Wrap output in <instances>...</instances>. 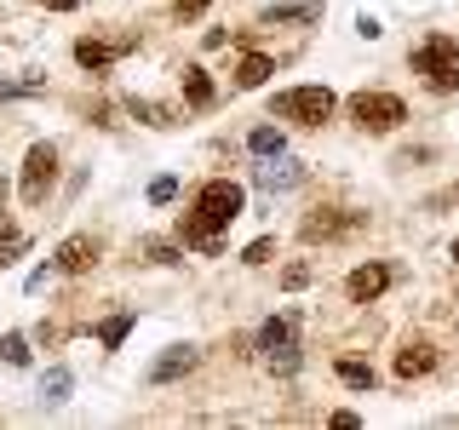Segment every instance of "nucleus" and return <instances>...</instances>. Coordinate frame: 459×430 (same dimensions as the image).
<instances>
[{
  "label": "nucleus",
  "mask_w": 459,
  "mask_h": 430,
  "mask_svg": "<svg viewBox=\"0 0 459 430\" xmlns=\"http://www.w3.org/2000/svg\"><path fill=\"white\" fill-rule=\"evenodd\" d=\"M351 115L362 133H396L402 121H408V109H402L396 92H356L351 98Z\"/></svg>",
  "instance_id": "obj_4"
},
{
  "label": "nucleus",
  "mask_w": 459,
  "mask_h": 430,
  "mask_svg": "<svg viewBox=\"0 0 459 430\" xmlns=\"http://www.w3.org/2000/svg\"><path fill=\"white\" fill-rule=\"evenodd\" d=\"M172 195H178V178H155L150 184V201H155V207H167Z\"/></svg>",
  "instance_id": "obj_26"
},
{
  "label": "nucleus",
  "mask_w": 459,
  "mask_h": 430,
  "mask_svg": "<svg viewBox=\"0 0 459 430\" xmlns=\"http://www.w3.org/2000/svg\"><path fill=\"white\" fill-rule=\"evenodd\" d=\"M454 264H459V241H454Z\"/></svg>",
  "instance_id": "obj_32"
},
{
  "label": "nucleus",
  "mask_w": 459,
  "mask_h": 430,
  "mask_svg": "<svg viewBox=\"0 0 459 430\" xmlns=\"http://www.w3.org/2000/svg\"><path fill=\"white\" fill-rule=\"evenodd\" d=\"M391 276H396L391 264H356L351 276H344V293H351L356 305H373V298H379L385 287H391Z\"/></svg>",
  "instance_id": "obj_8"
},
{
  "label": "nucleus",
  "mask_w": 459,
  "mask_h": 430,
  "mask_svg": "<svg viewBox=\"0 0 459 430\" xmlns=\"http://www.w3.org/2000/svg\"><path fill=\"white\" fill-rule=\"evenodd\" d=\"M270 253H276V241H270V236H258L253 247L241 253V264H270Z\"/></svg>",
  "instance_id": "obj_25"
},
{
  "label": "nucleus",
  "mask_w": 459,
  "mask_h": 430,
  "mask_svg": "<svg viewBox=\"0 0 459 430\" xmlns=\"http://www.w3.org/2000/svg\"><path fill=\"white\" fill-rule=\"evenodd\" d=\"M64 396H69V367H52L47 384H40V401L52 408V401H64Z\"/></svg>",
  "instance_id": "obj_24"
},
{
  "label": "nucleus",
  "mask_w": 459,
  "mask_h": 430,
  "mask_svg": "<svg viewBox=\"0 0 459 430\" xmlns=\"http://www.w3.org/2000/svg\"><path fill=\"white\" fill-rule=\"evenodd\" d=\"M52 178H57V150L52 143H35V150L23 155V201L29 207H47Z\"/></svg>",
  "instance_id": "obj_6"
},
{
  "label": "nucleus",
  "mask_w": 459,
  "mask_h": 430,
  "mask_svg": "<svg viewBox=\"0 0 459 430\" xmlns=\"http://www.w3.org/2000/svg\"><path fill=\"white\" fill-rule=\"evenodd\" d=\"M339 379L351 384V391H373V384H379V373H373L368 362H351V356H344V362H339Z\"/></svg>",
  "instance_id": "obj_19"
},
{
  "label": "nucleus",
  "mask_w": 459,
  "mask_h": 430,
  "mask_svg": "<svg viewBox=\"0 0 459 430\" xmlns=\"http://www.w3.org/2000/svg\"><path fill=\"white\" fill-rule=\"evenodd\" d=\"M247 150H253V155H281V133H276V126H253Z\"/></svg>",
  "instance_id": "obj_23"
},
{
  "label": "nucleus",
  "mask_w": 459,
  "mask_h": 430,
  "mask_svg": "<svg viewBox=\"0 0 459 430\" xmlns=\"http://www.w3.org/2000/svg\"><path fill=\"white\" fill-rule=\"evenodd\" d=\"M293 315H270L264 327H258V350H264L270 373H293L299 367V339H293Z\"/></svg>",
  "instance_id": "obj_5"
},
{
  "label": "nucleus",
  "mask_w": 459,
  "mask_h": 430,
  "mask_svg": "<svg viewBox=\"0 0 459 430\" xmlns=\"http://www.w3.org/2000/svg\"><path fill=\"white\" fill-rule=\"evenodd\" d=\"M270 75H276V64H270L264 52H247V57H241V69H236V86H241V92H253V86H264Z\"/></svg>",
  "instance_id": "obj_16"
},
{
  "label": "nucleus",
  "mask_w": 459,
  "mask_h": 430,
  "mask_svg": "<svg viewBox=\"0 0 459 430\" xmlns=\"http://www.w3.org/2000/svg\"><path fill=\"white\" fill-rule=\"evenodd\" d=\"M281 281L293 287V293H299V287H310V264H287V270H281Z\"/></svg>",
  "instance_id": "obj_28"
},
{
  "label": "nucleus",
  "mask_w": 459,
  "mask_h": 430,
  "mask_svg": "<svg viewBox=\"0 0 459 430\" xmlns=\"http://www.w3.org/2000/svg\"><path fill=\"white\" fill-rule=\"evenodd\" d=\"M178 241H184V247H195V253H207V258H219V253H224V241L212 236V229H201V224H195V212H178Z\"/></svg>",
  "instance_id": "obj_14"
},
{
  "label": "nucleus",
  "mask_w": 459,
  "mask_h": 430,
  "mask_svg": "<svg viewBox=\"0 0 459 430\" xmlns=\"http://www.w3.org/2000/svg\"><path fill=\"white\" fill-rule=\"evenodd\" d=\"M413 75H425L437 92H454L459 86V40L454 35H430L420 52H413Z\"/></svg>",
  "instance_id": "obj_2"
},
{
  "label": "nucleus",
  "mask_w": 459,
  "mask_h": 430,
  "mask_svg": "<svg viewBox=\"0 0 459 430\" xmlns=\"http://www.w3.org/2000/svg\"><path fill=\"white\" fill-rule=\"evenodd\" d=\"M293 184H305V167H299V161H281V155H276L270 167H258V190L276 195V190H293Z\"/></svg>",
  "instance_id": "obj_13"
},
{
  "label": "nucleus",
  "mask_w": 459,
  "mask_h": 430,
  "mask_svg": "<svg viewBox=\"0 0 459 430\" xmlns=\"http://www.w3.org/2000/svg\"><path fill=\"white\" fill-rule=\"evenodd\" d=\"M184 98H190V109H212V98H219L201 64H190V69H184Z\"/></svg>",
  "instance_id": "obj_17"
},
{
  "label": "nucleus",
  "mask_w": 459,
  "mask_h": 430,
  "mask_svg": "<svg viewBox=\"0 0 459 430\" xmlns=\"http://www.w3.org/2000/svg\"><path fill=\"white\" fill-rule=\"evenodd\" d=\"M121 52H133V40H92V35H81V40H75V64H81V69H92V75H98V69H109Z\"/></svg>",
  "instance_id": "obj_10"
},
{
  "label": "nucleus",
  "mask_w": 459,
  "mask_h": 430,
  "mask_svg": "<svg viewBox=\"0 0 459 430\" xmlns=\"http://www.w3.org/2000/svg\"><path fill=\"white\" fill-rule=\"evenodd\" d=\"M143 253H150L155 264H178V247H167V241H143Z\"/></svg>",
  "instance_id": "obj_27"
},
{
  "label": "nucleus",
  "mask_w": 459,
  "mask_h": 430,
  "mask_svg": "<svg viewBox=\"0 0 459 430\" xmlns=\"http://www.w3.org/2000/svg\"><path fill=\"white\" fill-rule=\"evenodd\" d=\"M241 207H247V195H241V184H230V178H212V184H201V195H195V224L201 229H212V236H219V229H230L241 219Z\"/></svg>",
  "instance_id": "obj_1"
},
{
  "label": "nucleus",
  "mask_w": 459,
  "mask_h": 430,
  "mask_svg": "<svg viewBox=\"0 0 459 430\" xmlns=\"http://www.w3.org/2000/svg\"><path fill=\"white\" fill-rule=\"evenodd\" d=\"M351 229H362V212H310L305 224H299V236L305 241H339V236H351Z\"/></svg>",
  "instance_id": "obj_7"
},
{
  "label": "nucleus",
  "mask_w": 459,
  "mask_h": 430,
  "mask_svg": "<svg viewBox=\"0 0 459 430\" xmlns=\"http://www.w3.org/2000/svg\"><path fill=\"white\" fill-rule=\"evenodd\" d=\"M172 12H178V23H184V18H190V23H195V18H201V12H207V0H172Z\"/></svg>",
  "instance_id": "obj_29"
},
{
  "label": "nucleus",
  "mask_w": 459,
  "mask_h": 430,
  "mask_svg": "<svg viewBox=\"0 0 459 430\" xmlns=\"http://www.w3.org/2000/svg\"><path fill=\"white\" fill-rule=\"evenodd\" d=\"M47 12H75V0H40Z\"/></svg>",
  "instance_id": "obj_30"
},
{
  "label": "nucleus",
  "mask_w": 459,
  "mask_h": 430,
  "mask_svg": "<svg viewBox=\"0 0 459 430\" xmlns=\"http://www.w3.org/2000/svg\"><path fill=\"white\" fill-rule=\"evenodd\" d=\"M195 362H201V350H195V344H172L161 362L150 367V379H155V384H172V379H184V373H190Z\"/></svg>",
  "instance_id": "obj_11"
},
{
  "label": "nucleus",
  "mask_w": 459,
  "mask_h": 430,
  "mask_svg": "<svg viewBox=\"0 0 459 430\" xmlns=\"http://www.w3.org/2000/svg\"><path fill=\"white\" fill-rule=\"evenodd\" d=\"M430 367H437V350H430L425 339H413V344H402V350H396V373H402V379H425Z\"/></svg>",
  "instance_id": "obj_12"
},
{
  "label": "nucleus",
  "mask_w": 459,
  "mask_h": 430,
  "mask_svg": "<svg viewBox=\"0 0 459 430\" xmlns=\"http://www.w3.org/2000/svg\"><path fill=\"white\" fill-rule=\"evenodd\" d=\"M23 253H29V236L12 229V224H0V264H12V258H23Z\"/></svg>",
  "instance_id": "obj_22"
},
{
  "label": "nucleus",
  "mask_w": 459,
  "mask_h": 430,
  "mask_svg": "<svg viewBox=\"0 0 459 430\" xmlns=\"http://www.w3.org/2000/svg\"><path fill=\"white\" fill-rule=\"evenodd\" d=\"M133 333V310H121V315H109L104 327H98V339H104V350H121V339Z\"/></svg>",
  "instance_id": "obj_20"
},
{
  "label": "nucleus",
  "mask_w": 459,
  "mask_h": 430,
  "mask_svg": "<svg viewBox=\"0 0 459 430\" xmlns=\"http://www.w3.org/2000/svg\"><path fill=\"white\" fill-rule=\"evenodd\" d=\"M270 115L299 121V126H322L327 115H333V92H327V86H287V92H276Z\"/></svg>",
  "instance_id": "obj_3"
},
{
  "label": "nucleus",
  "mask_w": 459,
  "mask_h": 430,
  "mask_svg": "<svg viewBox=\"0 0 459 430\" xmlns=\"http://www.w3.org/2000/svg\"><path fill=\"white\" fill-rule=\"evenodd\" d=\"M322 18V0H276L264 12V23H316Z\"/></svg>",
  "instance_id": "obj_15"
},
{
  "label": "nucleus",
  "mask_w": 459,
  "mask_h": 430,
  "mask_svg": "<svg viewBox=\"0 0 459 430\" xmlns=\"http://www.w3.org/2000/svg\"><path fill=\"white\" fill-rule=\"evenodd\" d=\"M133 121H143V126H178V109L172 104H155V98H133Z\"/></svg>",
  "instance_id": "obj_18"
},
{
  "label": "nucleus",
  "mask_w": 459,
  "mask_h": 430,
  "mask_svg": "<svg viewBox=\"0 0 459 430\" xmlns=\"http://www.w3.org/2000/svg\"><path fill=\"white\" fill-rule=\"evenodd\" d=\"M92 264H98V241H92V236H69V241H57L52 270H64V276H86Z\"/></svg>",
  "instance_id": "obj_9"
},
{
  "label": "nucleus",
  "mask_w": 459,
  "mask_h": 430,
  "mask_svg": "<svg viewBox=\"0 0 459 430\" xmlns=\"http://www.w3.org/2000/svg\"><path fill=\"white\" fill-rule=\"evenodd\" d=\"M0 212H6V178H0Z\"/></svg>",
  "instance_id": "obj_31"
},
{
  "label": "nucleus",
  "mask_w": 459,
  "mask_h": 430,
  "mask_svg": "<svg viewBox=\"0 0 459 430\" xmlns=\"http://www.w3.org/2000/svg\"><path fill=\"white\" fill-rule=\"evenodd\" d=\"M0 362H6V367H29V339L23 333H0Z\"/></svg>",
  "instance_id": "obj_21"
}]
</instances>
